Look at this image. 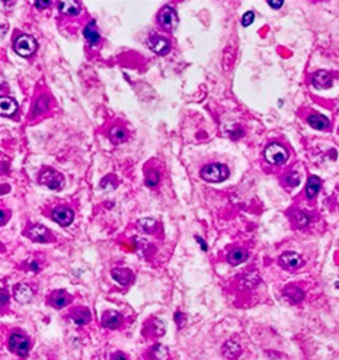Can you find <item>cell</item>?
<instances>
[{
	"label": "cell",
	"mask_w": 339,
	"mask_h": 360,
	"mask_svg": "<svg viewBox=\"0 0 339 360\" xmlns=\"http://www.w3.org/2000/svg\"><path fill=\"white\" fill-rule=\"evenodd\" d=\"M201 177L206 180V182H210V183H221L229 177L230 171H229V167L226 164L223 163H211V164H207L204 166L201 171H200Z\"/></svg>",
	"instance_id": "obj_1"
},
{
	"label": "cell",
	"mask_w": 339,
	"mask_h": 360,
	"mask_svg": "<svg viewBox=\"0 0 339 360\" xmlns=\"http://www.w3.org/2000/svg\"><path fill=\"white\" fill-rule=\"evenodd\" d=\"M265 160L274 166H282L288 160L287 148L279 142H271L264 151Z\"/></svg>",
	"instance_id": "obj_2"
},
{
	"label": "cell",
	"mask_w": 339,
	"mask_h": 360,
	"mask_svg": "<svg viewBox=\"0 0 339 360\" xmlns=\"http://www.w3.org/2000/svg\"><path fill=\"white\" fill-rule=\"evenodd\" d=\"M37 48H38V42H37V40L34 38V37H31V35H26V34H23V35H19L16 40H15V42H13V50H15V52L18 54V55H21V57H31L32 54H35V51H37Z\"/></svg>",
	"instance_id": "obj_3"
},
{
	"label": "cell",
	"mask_w": 339,
	"mask_h": 360,
	"mask_svg": "<svg viewBox=\"0 0 339 360\" xmlns=\"http://www.w3.org/2000/svg\"><path fill=\"white\" fill-rule=\"evenodd\" d=\"M38 182L51 190H62L64 186V177L59 171L52 170L50 167L42 169L38 176Z\"/></svg>",
	"instance_id": "obj_4"
},
{
	"label": "cell",
	"mask_w": 339,
	"mask_h": 360,
	"mask_svg": "<svg viewBox=\"0 0 339 360\" xmlns=\"http://www.w3.org/2000/svg\"><path fill=\"white\" fill-rule=\"evenodd\" d=\"M157 22L162 25V28L166 31H175L178 23H179V18L178 13L172 6H163L162 9L159 10L157 13Z\"/></svg>",
	"instance_id": "obj_5"
},
{
	"label": "cell",
	"mask_w": 339,
	"mask_h": 360,
	"mask_svg": "<svg viewBox=\"0 0 339 360\" xmlns=\"http://www.w3.org/2000/svg\"><path fill=\"white\" fill-rule=\"evenodd\" d=\"M8 346L11 349L12 353L18 354V356H26L28 351H30V340L23 336V334H19V333H13L11 337H9V341H8Z\"/></svg>",
	"instance_id": "obj_6"
},
{
	"label": "cell",
	"mask_w": 339,
	"mask_h": 360,
	"mask_svg": "<svg viewBox=\"0 0 339 360\" xmlns=\"http://www.w3.org/2000/svg\"><path fill=\"white\" fill-rule=\"evenodd\" d=\"M278 263H279V266H281L282 269L294 272V270L300 269V267L303 266V259H301L300 254L294 253V251H286V253L281 254Z\"/></svg>",
	"instance_id": "obj_7"
},
{
	"label": "cell",
	"mask_w": 339,
	"mask_h": 360,
	"mask_svg": "<svg viewBox=\"0 0 339 360\" xmlns=\"http://www.w3.org/2000/svg\"><path fill=\"white\" fill-rule=\"evenodd\" d=\"M25 235L30 240L35 241V243H47V241L50 240V230L47 227H44V225L34 224V225H30L26 228Z\"/></svg>",
	"instance_id": "obj_8"
},
{
	"label": "cell",
	"mask_w": 339,
	"mask_h": 360,
	"mask_svg": "<svg viewBox=\"0 0 339 360\" xmlns=\"http://www.w3.org/2000/svg\"><path fill=\"white\" fill-rule=\"evenodd\" d=\"M52 220L60 227H69L74 220V212L67 206H57L52 211Z\"/></svg>",
	"instance_id": "obj_9"
},
{
	"label": "cell",
	"mask_w": 339,
	"mask_h": 360,
	"mask_svg": "<svg viewBox=\"0 0 339 360\" xmlns=\"http://www.w3.org/2000/svg\"><path fill=\"white\" fill-rule=\"evenodd\" d=\"M147 44H149L150 50L156 52V54H159V55H166V54L171 51V44H169V41L163 38V37H159L157 34L150 35Z\"/></svg>",
	"instance_id": "obj_10"
},
{
	"label": "cell",
	"mask_w": 339,
	"mask_h": 360,
	"mask_svg": "<svg viewBox=\"0 0 339 360\" xmlns=\"http://www.w3.org/2000/svg\"><path fill=\"white\" fill-rule=\"evenodd\" d=\"M123 315L117 311H106L103 312L101 322L105 328H109V330H117L123 325Z\"/></svg>",
	"instance_id": "obj_11"
},
{
	"label": "cell",
	"mask_w": 339,
	"mask_h": 360,
	"mask_svg": "<svg viewBox=\"0 0 339 360\" xmlns=\"http://www.w3.org/2000/svg\"><path fill=\"white\" fill-rule=\"evenodd\" d=\"M332 81H333V77L329 71L325 70H319L313 74L312 77V84L319 90H325L329 89L332 86Z\"/></svg>",
	"instance_id": "obj_12"
},
{
	"label": "cell",
	"mask_w": 339,
	"mask_h": 360,
	"mask_svg": "<svg viewBox=\"0 0 339 360\" xmlns=\"http://www.w3.org/2000/svg\"><path fill=\"white\" fill-rule=\"evenodd\" d=\"M13 296L19 304H28L34 296V290L26 283H18L13 288Z\"/></svg>",
	"instance_id": "obj_13"
},
{
	"label": "cell",
	"mask_w": 339,
	"mask_h": 360,
	"mask_svg": "<svg viewBox=\"0 0 339 360\" xmlns=\"http://www.w3.org/2000/svg\"><path fill=\"white\" fill-rule=\"evenodd\" d=\"M70 301H72V295H69L66 290H55L50 295V304L57 310L64 308L67 304H70Z\"/></svg>",
	"instance_id": "obj_14"
},
{
	"label": "cell",
	"mask_w": 339,
	"mask_h": 360,
	"mask_svg": "<svg viewBox=\"0 0 339 360\" xmlns=\"http://www.w3.org/2000/svg\"><path fill=\"white\" fill-rule=\"evenodd\" d=\"M18 110V102L11 96H2L0 98V113L3 116H12Z\"/></svg>",
	"instance_id": "obj_15"
},
{
	"label": "cell",
	"mask_w": 339,
	"mask_h": 360,
	"mask_svg": "<svg viewBox=\"0 0 339 360\" xmlns=\"http://www.w3.org/2000/svg\"><path fill=\"white\" fill-rule=\"evenodd\" d=\"M111 275H112L114 279L117 280L120 285H123V286L130 285L134 279L133 272L128 269H124V267H117V269H114L112 272H111Z\"/></svg>",
	"instance_id": "obj_16"
},
{
	"label": "cell",
	"mask_w": 339,
	"mask_h": 360,
	"mask_svg": "<svg viewBox=\"0 0 339 360\" xmlns=\"http://www.w3.org/2000/svg\"><path fill=\"white\" fill-rule=\"evenodd\" d=\"M307 122L312 128H315V130L318 131H326L329 128V125H330L328 118H326L325 115H320V113H312V115H308Z\"/></svg>",
	"instance_id": "obj_17"
},
{
	"label": "cell",
	"mask_w": 339,
	"mask_h": 360,
	"mask_svg": "<svg viewBox=\"0 0 339 360\" xmlns=\"http://www.w3.org/2000/svg\"><path fill=\"white\" fill-rule=\"evenodd\" d=\"M83 35H84V38H86V41H88L89 44H98V42L101 41V35H99V31L96 28L95 20H91V22L84 26Z\"/></svg>",
	"instance_id": "obj_18"
},
{
	"label": "cell",
	"mask_w": 339,
	"mask_h": 360,
	"mask_svg": "<svg viewBox=\"0 0 339 360\" xmlns=\"http://www.w3.org/2000/svg\"><path fill=\"white\" fill-rule=\"evenodd\" d=\"M70 318L77 325H84L91 321V311L86 308H76L70 312Z\"/></svg>",
	"instance_id": "obj_19"
},
{
	"label": "cell",
	"mask_w": 339,
	"mask_h": 360,
	"mask_svg": "<svg viewBox=\"0 0 339 360\" xmlns=\"http://www.w3.org/2000/svg\"><path fill=\"white\" fill-rule=\"evenodd\" d=\"M80 5L74 0H69V2H60L59 3V10L64 13V15H69V16H76L80 13Z\"/></svg>",
	"instance_id": "obj_20"
},
{
	"label": "cell",
	"mask_w": 339,
	"mask_h": 360,
	"mask_svg": "<svg viewBox=\"0 0 339 360\" xmlns=\"http://www.w3.org/2000/svg\"><path fill=\"white\" fill-rule=\"evenodd\" d=\"M247 257H249V254H247L246 250H243V249H233L229 253V256H227V261L232 266H239L240 263L246 261Z\"/></svg>",
	"instance_id": "obj_21"
},
{
	"label": "cell",
	"mask_w": 339,
	"mask_h": 360,
	"mask_svg": "<svg viewBox=\"0 0 339 360\" xmlns=\"http://www.w3.org/2000/svg\"><path fill=\"white\" fill-rule=\"evenodd\" d=\"M320 188H322V180L319 179L318 176H310L306 185V195L308 199H313L319 193Z\"/></svg>",
	"instance_id": "obj_22"
},
{
	"label": "cell",
	"mask_w": 339,
	"mask_h": 360,
	"mask_svg": "<svg viewBox=\"0 0 339 360\" xmlns=\"http://www.w3.org/2000/svg\"><path fill=\"white\" fill-rule=\"evenodd\" d=\"M108 137L114 144H121L128 138V134H127V130L123 127H112L108 132Z\"/></svg>",
	"instance_id": "obj_23"
},
{
	"label": "cell",
	"mask_w": 339,
	"mask_h": 360,
	"mask_svg": "<svg viewBox=\"0 0 339 360\" xmlns=\"http://www.w3.org/2000/svg\"><path fill=\"white\" fill-rule=\"evenodd\" d=\"M240 351H242V347L237 344L236 341H233V340H229L223 346V354L226 356L227 359H230V360H233V359H236L237 356L240 354Z\"/></svg>",
	"instance_id": "obj_24"
},
{
	"label": "cell",
	"mask_w": 339,
	"mask_h": 360,
	"mask_svg": "<svg viewBox=\"0 0 339 360\" xmlns=\"http://www.w3.org/2000/svg\"><path fill=\"white\" fill-rule=\"evenodd\" d=\"M284 295H286L291 302H294V304H298L300 301L303 299V296H304L303 290L297 288V286H288V288H286V289H284Z\"/></svg>",
	"instance_id": "obj_25"
},
{
	"label": "cell",
	"mask_w": 339,
	"mask_h": 360,
	"mask_svg": "<svg viewBox=\"0 0 339 360\" xmlns=\"http://www.w3.org/2000/svg\"><path fill=\"white\" fill-rule=\"evenodd\" d=\"M291 220H293V222H294V225L296 227H298V228H303V227H306L308 224V217L303 212V211H294L293 214H291Z\"/></svg>",
	"instance_id": "obj_26"
},
{
	"label": "cell",
	"mask_w": 339,
	"mask_h": 360,
	"mask_svg": "<svg viewBox=\"0 0 339 360\" xmlns=\"http://www.w3.org/2000/svg\"><path fill=\"white\" fill-rule=\"evenodd\" d=\"M160 182V174L156 169H150L149 171H146V185L149 188H156Z\"/></svg>",
	"instance_id": "obj_27"
},
{
	"label": "cell",
	"mask_w": 339,
	"mask_h": 360,
	"mask_svg": "<svg viewBox=\"0 0 339 360\" xmlns=\"http://www.w3.org/2000/svg\"><path fill=\"white\" fill-rule=\"evenodd\" d=\"M138 227L144 231V232H153L157 227V221L153 218H143L138 221Z\"/></svg>",
	"instance_id": "obj_28"
},
{
	"label": "cell",
	"mask_w": 339,
	"mask_h": 360,
	"mask_svg": "<svg viewBox=\"0 0 339 360\" xmlns=\"http://www.w3.org/2000/svg\"><path fill=\"white\" fill-rule=\"evenodd\" d=\"M152 356H153L156 360H163L166 359V356H167V350H166L164 346L156 344L153 349H152Z\"/></svg>",
	"instance_id": "obj_29"
},
{
	"label": "cell",
	"mask_w": 339,
	"mask_h": 360,
	"mask_svg": "<svg viewBox=\"0 0 339 360\" xmlns=\"http://www.w3.org/2000/svg\"><path fill=\"white\" fill-rule=\"evenodd\" d=\"M253 20H255V13H253L252 10H247L246 13L242 16V25H243L245 28H247V26H250V25L253 23Z\"/></svg>",
	"instance_id": "obj_30"
},
{
	"label": "cell",
	"mask_w": 339,
	"mask_h": 360,
	"mask_svg": "<svg viewBox=\"0 0 339 360\" xmlns=\"http://www.w3.org/2000/svg\"><path fill=\"white\" fill-rule=\"evenodd\" d=\"M50 5H51V2H48V0H37V2H34V6L37 9H47Z\"/></svg>",
	"instance_id": "obj_31"
},
{
	"label": "cell",
	"mask_w": 339,
	"mask_h": 360,
	"mask_svg": "<svg viewBox=\"0 0 339 360\" xmlns=\"http://www.w3.org/2000/svg\"><path fill=\"white\" fill-rule=\"evenodd\" d=\"M154 330H156V334H157V336L163 334V333H164V324H163V322H162V321H159V320L154 321Z\"/></svg>",
	"instance_id": "obj_32"
},
{
	"label": "cell",
	"mask_w": 339,
	"mask_h": 360,
	"mask_svg": "<svg viewBox=\"0 0 339 360\" xmlns=\"http://www.w3.org/2000/svg\"><path fill=\"white\" fill-rule=\"evenodd\" d=\"M268 5H269L272 9H279V8L284 5V2H282V0H268Z\"/></svg>",
	"instance_id": "obj_33"
},
{
	"label": "cell",
	"mask_w": 339,
	"mask_h": 360,
	"mask_svg": "<svg viewBox=\"0 0 339 360\" xmlns=\"http://www.w3.org/2000/svg\"><path fill=\"white\" fill-rule=\"evenodd\" d=\"M195 240L198 241V243H200V246H201V249H203V250H204V251H207V249H208V246H207L206 241L203 240L201 237H198V235H196V237H195Z\"/></svg>",
	"instance_id": "obj_34"
},
{
	"label": "cell",
	"mask_w": 339,
	"mask_h": 360,
	"mask_svg": "<svg viewBox=\"0 0 339 360\" xmlns=\"http://www.w3.org/2000/svg\"><path fill=\"white\" fill-rule=\"evenodd\" d=\"M8 304V293H6V290L3 289L2 290V307H5Z\"/></svg>",
	"instance_id": "obj_35"
},
{
	"label": "cell",
	"mask_w": 339,
	"mask_h": 360,
	"mask_svg": "<svg viewBox=\"0 0 339 360\" xmlns=\"http://www.w3.org/2000/svg\"><path fill=\"white\" fill-rule=\"evenodd\" d=\"M30 269L34 270V272H38V270H40V266H38L35 261H31V263H30Z\"/></svg>",
	"instance_id": "obj_36"
},
{
	"label": "cell",
	"mask_w": 339,
	"mask_h": 360,
	"mask_svg": "<svg viewBox=\"0 0 339 360\" xmlns=\"http://www.w3.org/2000/svg\"><path fill=\"white\" fill-rule=\"evenodd\" d=\"M112 360H127V359H125V356H124L123 353H117V354L112 357Z\"/></svg>",
	"instance_id": "obj_37"
},
{
	"label": "cell",
	"mask_w": 339,
	"mask_h": 360,
	"mask_svg": "<svg viewBox=\"0 0 339 360\" xmlns=\"http://www.w3.org/2000/svg\"><path fill=\"white\" fill-rule=\"evenodd\" d=\"M6 224V211L3 209L2 211V225H5Z\"/></svg>",
	"instance_id": "obj_38"
}]
</instances>
